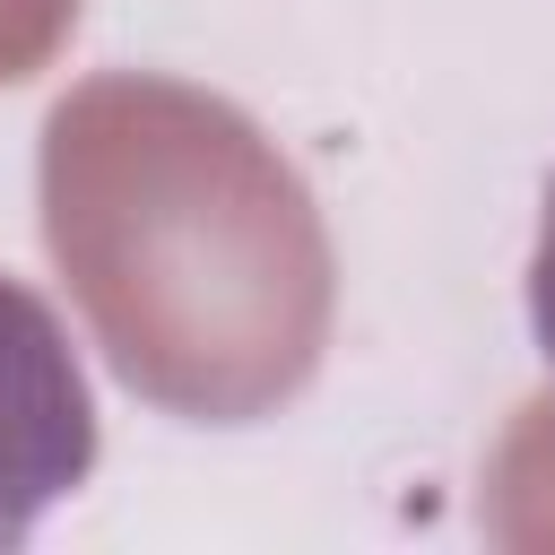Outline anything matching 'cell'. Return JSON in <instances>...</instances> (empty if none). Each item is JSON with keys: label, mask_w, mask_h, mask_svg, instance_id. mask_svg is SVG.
<instances>
[{"label": "cell", "mask_w": 555, "mask_h": 555, "mask_svg": "<svg viewBox=\"0 0 555 555\" xmlns=\"http://www.w3.org/2000/svg\"><path fill=\"white\" fill-rule=\"evenodd\" d=\"M95 468V390L61 330V312L0 269V555L35 538V520L87 486Z\"/></svg>", "instance_id": "6da1fadb"}, {"label": "cell", "mask_w": 555, "mask_h": 555, "mask_svg": "<svg viewBox=\"0 0 555 555\" xmlns=\"http://www.w3.org/2000/svg\"><path fill=\"white\" fill-rule=\"evenodd\" d=\"M529 321H538V347L555 364V182H546V217H538V260H529Z\"/></svg>", "instance_id": "7a4b0ae2"}]
</instances>
